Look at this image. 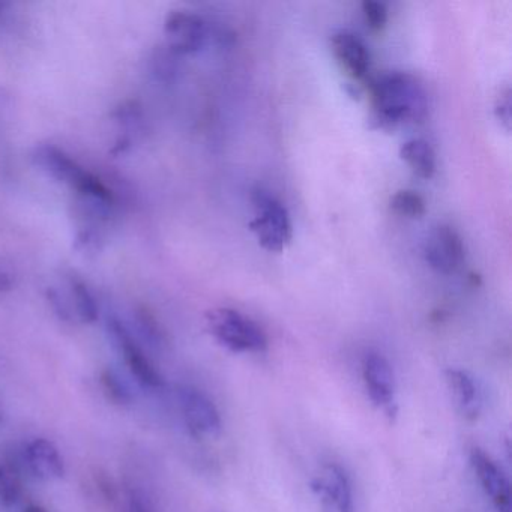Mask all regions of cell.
Instances as JSON below:
<instances>
[{"label": "cell", "instance_id": "obj_1", "mask_svg": "<svg viewBox=\"0 0 512 512\" xmlns=\"http://www.w3.org/2000/svg\"><path fill=\"white\" fill-rule=\"evenodd\" d=\"M371 109L386 125L422 122L428 112V95L418 77L410 73L382 74L371 82Z\"/></svg>", "mask_w": 512, "mask_h": 512}, {"label": "cell", "instance_id": "obj_2", "mask_svg": "<svg viewBox=\"0 0 512 512\" xmlns=\"http://www.w3.org/2000/svg\"><path fill=\"white\" fill-rule=\"evenodd\" d=\"M209 334L220 346L233 353H262L268 337L259 323L233 308L218 307L206 314Z\"/></svg>", "mask_w": 512, "mask_h": 512}, {"label": "cell", "instance_id": "obj_3", "mask_svg": "<svg viewBox=\"0 0 512 512\" xmlns=\"http://www.w3.org/2000/svg\"><path fill=\"white\" fill-rule=\"evenodd\" d=\"M254 217L250 221L251 232L263 250L281 253L293 238L292 220L286 206L266 191H254Z\"/></svg>", "mask_w": 512, "mask_h": 512}, {"label": "cell", "instance_id": "obj_4", "mask_svg": "<svg viewBox=\"0 0 512 512\" xmlns=\"http://www.w3.org/2000/svg\"><path fill=\"white\" fill-rule=\"evenodd\" d=\"M424 256L431 269L439 274H454L463 265L466 250L460 233L449 226L439 224L425 239Z\"/></svg>", "mask_w": 512, "mask_h": 512}, {"label": "cell", "instance_id": "obj_5", "mask_svg": "<svg viewBox=\"0 0 512 512\" xmlns=\"http://www.w3.org/2000/svg\"><path fill=\"white\" fill-rule=\"evenodd\" d=\"M362 377L374 406L379 407L389 418H395V376L388 359L377 352L367 353L362 361Z\"/></svg>", "mask_w": 512, "mask_h": 512}, {"label": "cell", "instance_id": "obj_6", "mask_svg": "<svg viewBox=\"0 0 512 512\" xmlns=\"http://www.w3.org/2000/svg\"><path fill=\"white\" fill-rule=\"evenodd\" d=\"M182 416L191 436L196 439H214L221 434L220 412L203 392L194 388L181 391Z\"/></svg>", "mask_w": 512, "mask_h": 512}, {"label": "cell", "instance_id": "obj_7", "mask_svg": "<svg viewBox=\"0 0 512 512\" xmlns=\"http://www.w3.org/2000/svg\"><path fill=\"white\" fill-rule=\"evenodd\" d=\"M109 332L113 343L121 352L128 370H130V373L133 374L134 379L140 385L152 389L164 386V379L160 371L149 361L148 356L140 349L139 344L133 340V337H131L130 332L125 329L124 325H121L118 320H110Z\"/></svg>", "mask_w": 512, "mask_h": 512}, {"label": "cell", "instance_id": "obj_8", "mask_svg": "<svg viewBox=\"0 0 512 512\" xmlns=\"http://www.w3.org/2000/svg\"><path fill=\"white\" fill-rule=\"evenodd\" d=\"M311 490L325 512H353L352 487L338 464H326L311 481Z\"/></svg>", "mask_w": 512, "mask_h": 512}, {"label": "cell", "instance_id": "obj_9", "mask_svg": "<svg viewBox=\"0 0 512 512\" xmlns=\"http://www.w3.org/2000/svg\"><path fill=\"white\" fill-rule=\"evenodd\" d=\"M470 464L481 482L482 490L490 497L497 512H512L511 485L490 455L482 449L473 448L470 451Z\"/></svg>", "mask_w": 512, "mask_h": 512}, {"label": "cell", "instance_id": "obj_10", "mask_svg": "<svg viewBox=\"0 0 512 512\" xmlns=\"http://www.w3.org/2000/svg\"><path fill=\"white\" fill-rule=\"evenodd\" d=\"M166 35L169 46L181 55L199 52L206 41V25L202 17L190 11H175L167 17Z\"/></svg>", "mask_w": 512, "mask_h": 512}, {"label": "cell", "instance_id": "obj_11", "mask_svg": "<svg viewBox=\"0 0 512 512\" xmlns=\"http://www.w3.org/2000/svg\"><path fill=\"white\" fill-rule=\"evenodd\" d=\"M331 47L334 58L347 76L356 82L367 77L371 65L370 52L358 35L347 31L337 32L332 37Z\"/></svg>", "mask_w": 512, "mask_h": 512}, {"label": "cell", "instance_id": "obj_12", "mask_svg": "<svg viewBox=\"0 0 512 512\" xmlns=\"http://www.w3.org/2000/svg\"><path fill=\"white\" fill-rule=\"evenodd\" d=\"M29 469L41 481H56L65 475V463L61 452L50 440L35 439L26 448Z\"/></svg>", "mask_w": 512, "mask_h": 512}, {"label": "cell", "instance_id": "obj_13", "mask_svg": "<svg viewBox=\"0 0 512 512\" xmlns=\"http://www.w3.org/2000/svg\"><path fill=\"white\" fill-rule=\"evenodd\" d=\"M445 379L461 413L469 419L478 418L479 410H481V397H479L475 380L466 371L458 370V368L446 370Z\"/></svg>", "mask_w": 512, "mask_h": 512}, {"label": "cell", "instance_id": "obj_14", "mask_svg": "<svg viewBox=\"0 0 512 512\" xmlns=\"http://www.w3.org/2000/svg\"><path fill=\"white\" fill-rule=\"evenodd\" d=\"M400 157L418 178L431 179L436 173V152L427 140H407L400 148Z\"/></svg>", "mask_w": 512, "mask_h": 512}, {"label": "cell", "instance_id": "obj_15", "mask_svg": "<svg viewBox=\"0 0 512 512\" xmlns=\"http://www.w3.org/2000/svg\"><path fill=\"white\" fill-rule=\"evenodd\" d=\"M389 205H391L394 214L404 218H412V220L424 217L425 212H427V203H425L424 197L418 191L413 190L397 191L391 197Z\"/></svg>", "mask_w": 512, "mask_h": 512}, {"label": "cell", "instance_id": "obj_16", "mask_svg": "<svg viewBox=\"0 0 512 512\" xmlns=\"http://www.w3.org/2000/svg\"><path fill=\"white\" fill-rule=\"evenodd\" d=\"M23 485L19 472L11 464H0V505L11 508L22 497Z\"/></svg>", "mask_w": 512, "mask_h": 512}, {"label": "cell", "instance_id": "obj_17", "mask_svg": "<svg viewBox=\"0 0 512 512\" xmlns=\"http://www.w3.org/2000/svg\"><path fill=\"white\" fill-rule=\"evenodd\" d=\"M100 385L107 400L116 406H130L133 403V395L125 383L116 376L113 371L104 370L100 376Z\"/></svg>", "mask_w": 512, "mask_h": 512}, {"label": "cell", "instance_id": "obj_18", "mask_svg": "<svg viewBox=\"0 0 512 512\" xmlns=\"http://www.w3.org/2000/svg\"><path fill=\"white\" fill-rule=\"evenodd\" d=\"M74 302H76L77 314L80 320L85 323H94L98 317V308L91 293L86 290L83 284L74 283Z\"/></svg>", "mask_w": 512, "mask_h": 512}, {"label": "cell", "instance_id": "obj_19", "mask_svg": "<svg viewBox=\"0 0 512 512\" xmlns=\"http://www.w3.org/2000/svg\"><path fill=\"white\" fill-rule=\"evenodd\" d=\"M362 14L368 28L374 32L383 31L388 23V8L377 0H365L362 2Z\"/></svg>", "mask_w": 512, "mask_h": 512}, {"label": "cell", "instance_id": "obj_20", "mask_svg": "<svg viewBox=\"0 0 512 512\" xmlns=\"http://www.w3.org/2000/svg\"><path fill=\"white\" fill-rule=\"evenodd\" d=\"M494 115L506 131L511 130V89L509 86L500 89L494 101Z\"/></svg>", "mask_w": 512, "mask_h": 512}, {"label": "cell", "instance_id": "obj_21", "mask_svg": "<svg viewBox=\"0 0 512 512\" xmlns=\"http://www.w3.org/2000/svg\"><path fill=\"white\" fill-rule=\"evenodd\" d=\"M130 512H152L148 503L139 494H130Z\"/></svg>", "mask_w": 512, "mask_h": 512}, {"label": "cell", "instance_id": "obj_22", "mask_svg": "<svg viewBox=\"0 0 512 512\" xmlns=\"http://www.w3.org/2000/svg\"><path fill=\"white\" fill-rule=\"evenodd\" d=\"M23 512H49L46 508H43V506L40 505H29L28 508L25 509Z\"/></svg>", "mask_w": 512, "mask_h": 512}, {"label": "cell", "instance_id": "obj_23", "mask_svg": "<svg viewBox=\"0 0 512 512\" xmlns=\"http://www.w3.org/2000/svg\"><path fill=\"white\" fill-rule=\"evenodd\" d=\"M5 421V412L4 409H2V406H0V425L4 424Z\"/></svg>", "mask_w": 512, "mask_h": 512}]
</instances>
